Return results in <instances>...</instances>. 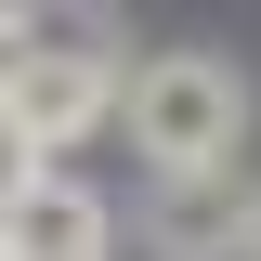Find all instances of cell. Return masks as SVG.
<instances>
[{
    "label": "cell",
    "instance_id": "cell-1",
    "mask_svg": "<svg viewBox=\"0 0 261 261\" xmlns=\"http://www.w3.org/2000/svg\"><path fill=\"white\" fill-rule=\"evenodd\" d=\"M130 144H144V170L157 183H209V170H235V144H248V79H235L222 53H144L118 92Z\"/></svg>",
    "mask_w": 261,
    "mask_h": 261
},
{
    "label": "cell",
    "instance_id": "cell-2",
    "mask_svg": "<svg viewBox=\"0 0 261 261\" xmlns=\"http://www.w3.org/2000/svg\"><path fill=\"white\" fill-rule=\"evenodd\" d=\"M105 92H118V79H105L92 53H27L13 79H0V105H13V130H27L39 157H53V144H79V130L105 118Z\"/></svg>",
    "mask_w": 261,
    "mask_h": 261
},
{
    "label": "cell",
    "instance_id": "cell-3",
    "mask_svg": "<svg viewBox=\"0 0 261 261\" xmlns=\"http://www.w3.org/2000/svg\"><path fill=\"white\" fill-rule=\"evenodd\" d=\"M0 261H105V196L92 183H27L13 209H0Z\"/></svg>",
    "mask_w": 261,
    "mask_h": 261
},
{
    "label": "cell",
    "instance_id": "cell-4",
    "mask_svg": "<svg viewBox=\"0 0 261 261\" xmlns=\"http://www.w3.org/2000/svg\"><path fill=\"white\" fill-rule=\"evenodd\" d=\"M170 235H183V248H248L261 209L235 196V170H209V183H170Z\"/></svg>",
    "mask_w": 261,
    "mask_h": 261
},
{
    "label": "cell",
    "instance_id": "cell-5",
    "mask_svg": "<svg viewBox=\"0 0 261 261\" xmlns=\"http://www.w3.org/2000/svg\"><path fill=\"white\" fill-rule=\"evenodd\" d=\"M27 183H53V157H39L27 130H13V105H0V209H13V196H27Z\"/></svg>",
    "mask_w": 261,
    "mask_h": 261
},
{
    "label": "cell",
    "instance_id": "cell-6",
    "mask_svg": "<svg viewBox=\"0 0 261 261\" xmlns=\"http://www.w3.org/2000/svg\"><path fill=\"white\" fill-rule=\"evenodd\" d=\"M248 261H261V235H248Z\"/></svg>",
    "mask_w": 261,
    "mask_h": 261
}]
</instances>
